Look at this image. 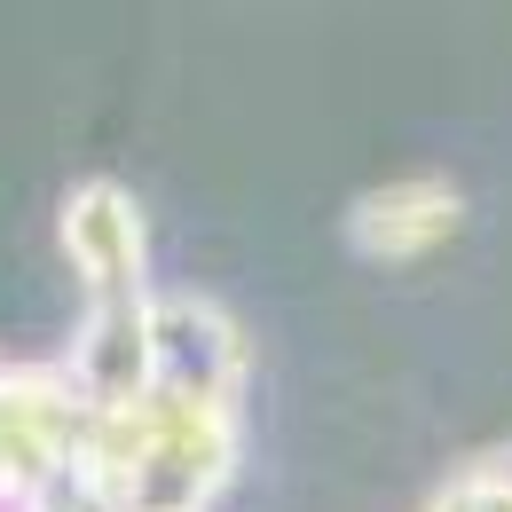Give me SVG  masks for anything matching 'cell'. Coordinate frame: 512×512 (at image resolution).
Segmentation results:
<instances>
[{"label":"cell","mask_w":512,"mask_h":512,"mask_svg":"<svg viewBox=\"0 0 512 512\" xmlns=\"http://www.w3.org/2000/svg\"><path fill=\"white\" fill-rule=\"evenodd\" d=\"M87 442V402L64 363H0V481L40 497Z\"/></svg>","instance_id":"2"},{"label":"cell","mask_w":512,"mask_h":512,"mask_svg":"<svg viewBox=\"0 0 512 512\" xmlns=\"http://www.w3.org/2000/svg\"><path fill=\"white\" fill-rule=\"evenodd\" d=\"M237 473V410L150 394V442L127 481V512H213Z\"/></svg>","instance_id":"1"},{"label":"cell","mask_w":512,"mask_h":512,"mask_svg":"<svg viewBox=\"0 0 512 512\" xmlns=\"http://www.w3.org/2000/svg\"><path fill=\"white\" fill-rule=\"evenodd\" d=\"M457 229H465V190L449 174H394L347 205V245L371 268H410L442 253Z\"/></svg>","instance_id":"5"},{"label":"cell","mask_w":512,"mask_h":512,"mask_svg":"<svg viewBox=\"0 0 512 512\" xmlns=\"http://www.w3.org/2000/svg\"><path fill=\"white\" fill-rule=\"evenodd\" d=\"M426 512H512V449L497 457H465L426 489Z\"/></svg>","instance_id":"7"},{"label":"cell","mask_w":512,"mask_h":512,"mask_svg":"<svg viewBox=\"0 0 512 512\" xmlns=\"http://www.w3.org/2000/svg\"><path fill=\"white\" fill-rule=\"evenodd\" d=\"M150 300H87V316H79V331L64 347V371H71L87 410H134V402H150V386H158Z\"/></svg>","instance_id":"6"},{"label":"cell","mask_w":512,"mask_h":512,"mask_svg":"<svg viewBox=\"0 0 512 512\" xmlns=\"http://www.w3.org/2000/svg\"><path fill=\"white\" fill-rule=\"evenodd\" d=\"M150 363H158V386L166 402H213V410H237L245 394V331L221 300L205 292H158L150 300Z\"/></svg>","instance_id":"3"},{"label":"cell","mask_w":512,"mask_h":512,"mask_svg":"<svg viewBox=\"0 0 512 512\" xmlns=\"http://www.w3.org/2000/svg\"><path fill=\"white\" fill-rule=\"evenodd\" d=\"M56 245L79 268L87 300H150L158 292L150 284V221H142L134 190L111 174L71 182L64 213H56Z\"/></svg>","instance_id":"4"},{"label":"cell","mask_w":512,"mask_h":512,"mask_svg":"<svg viewBox=\"0 0 512 512\" xmlns=\"http://www.w3.org/2000/svg\"><path fill=\"white\" fill-rule=\"evenodd\" d=\"M0 363H8V355H0Z\"/></svg>","instance_id":"8"}]
</instances>
